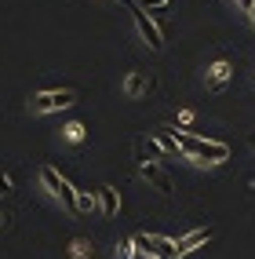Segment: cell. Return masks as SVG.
<instances>
[{
    "label": "cell",
    "instance_id": "cell-1",
    "mask_svg": "<svg viewBox=\"0 0 255 259\" xmlns=\"http://www.w3.org/2000/svg\"><path fill=\"white\" fill-rule=\"evenodd\" d=\"M172 135H175V143L182 150V157H190L197 164H223V161H230V146L226 143L200 139V135L186 132V128H172Z\"/></svg>",
    "mask_w": 255,
    "mask_h": 259
},
{
    "label": "cell",
    "instance_id": "cell-2",
    "mask_svg": "<svg viewBox=\"0 0 255 259\" xmlns=\"http://www.w3.org/2000/svg\"><path fill=\"white\" fill-rule=\"evenodd\" d=\"M131 245L139 255H153V259H179V248L172 237H161V234H135Z\"/></svg>",
    "mask_w": 255,
    "mask_h": 259
},
{
    "label": "cell",
    "instance_id": "cell-3",
    "mask_svg": "<svg viewBox=\"0 0 255 259\" xmlns=\"http://www.w3.org/2000/svg\"><path fill=\"white\" fill-rule=\"evenodd\" d=\"M121 4L131 11V19H135V29L142 33V40H146L153 51H161V48H164V33H161V26H157V22H153V15H146L139 4H135V0H121Z\"/></svg>",
    "mask_w": 255,
    "mask_h": 259
},
{
    "label": "cell",
    "instance_id": "cell-4",
    "mask_svg": "<svg viewBox=\"0 0 255 259\" xmlns=\"http://www.w3.org/2000/svg\"><path fill=\"white\" fill-rule=\"evenodd\" d=\"M40 183L51 190V197H59L70 212H77V190L70 186V179H62V176H59V168L44 164V168H40Z\"/></svg>",
    "mask_w": 255,
    "mask_h": 259
},
{
    "label": "cell",
    "instance_id": "cell-5",
    "mask_svg": "<svg viewBox=\"0 0 255 259\" xmlns=\"http://www.w3.org/2000/svg\"><path fill=\"white\" fill-rule=\"evenodd\" d=\"M73 102H77V92H70V88H55V92L33 95L29 106H33V113H55V110H70Z\"/></svg>",
    "mask_w": 255,
    "mask_h": 259
},
{
    "label": "cell",
    "instance_id": "cell-6",
    "mask_svg": "<svg viewBox=\"0 0 255 259\" xmlns=\"http://www.w3.org/2000/svg\"><path fill=\"white\" fill-rule=\"evenodd\" d=\"M139 176L157 190V194H164V197H172V190H175V183H172V176H168V171L157 164V161H142L139 164Z\"/></svg>",
    "mask_w": 255,
    "mask_h": 259
},
{
    "label": "cell",
    "instance_id": "cell-7",
    "mask_svg": "<svg viewBox=\"0 0 255 259\" xmlns=\"http://www.w3.org/2000/svg\"><path fill=\"white\" fill-rule=\"evenodd\" d=\"M212 227H197V230H190V234H186V237H179L175 241V248H179V255H186V252H193V248H200V245H208V241H212Z\"/></svg>",
    "mask_w": 255,
    "mask_h": 259
},
{
    "label": "cell",
    "instance_id": "cell-8",
    "mask_svg": "<svg viewBox=\"0 0 255 259\" xmlns=\"http://www.w3.org/2000/svg\"><path fill=\"white\" fill-rule=\"evenodd\" d=\"M230 77H233V66H230L226 59H219L212 70H208V88H212V92H223L226 84H230Z\"/></svg>",
    "mask_w": 255,
    "mask_h": 259
},
{
    "label": "cell",
    "instance_id": "cell-9",
    "mask_svg": "<svg viewBox=\"0 0 255 259\" xmlns=\"http://www.w3.org/2000/svg\"><path fill=\"white\" fill-rule=\"evenodd\" d=\"M98 208H102V215H106V219H113L117 212H121V197H117L113 186H102V190H98Z\"/></svg>",
    "mask_w": 255,
    "mask_h": 259
},
{
    "label": "cell",
    "instance_id": "cell-10",
    "mask_svg": "<svg viewBox=\"0 0 255 259\" xmlns=\"http://www.w3.org/2000/svg\"><path fill=\"white\" fill-rule=\"evenodd\" d=\"M153 139H157V146L164 150V157H182V150H179V143H175V135H172V128H157L153 132Z\"/></svg>",
    "mask_w": 255,
    "mask_h": 259
},
{
    "label": "cell",
    "instance_id": "cell-11",
    "mask_svg": "<svg viewBox=\"0 0 255 259\" xmlns=\"http://www.w3.org/2000/svg\"><path fill=\"white\" fill-rule=\"evenodd\" d=\"M98 208V194L91 190H77V212H95Z\"/></svg>",
    "mask_w": 255,
    "mask_h": 259
},
{
    "label": "cell",
    "instance_id": "cell-12",
    "mask_svg": "<svg viewBox=\"0 0 255 259\" xmlns=\"http://www.w3.org/2000/svg\"><path fill=\"white\" fill-rule=\"evenodd\" d=\"M168 4H172V0H139V8H142V11H153V22H157L161 15L168 11Z\"/></svg>",
    "mask_w": 255,
    "mask_h": 259
},
{
    "label": "cell",
    "instance_id": "cell-13",
    "mask_svg": "<svg viewBox=\"0 0 255 259\" xmlns=\"http://www.w3.org/2000/svg\"><path fill=\"white\" fill-rule=\"evenodd\" d=\"M91 252H95L91 241H84V237H77L73 245H70V255H73V259H91Z\"/></svg>",
    "mask_w": 255,
    "mask_h": 259
},
{
    "label": "cell",
    "instance_id": "cell-14",
    "mask_svg": "<svg viewBox=\"0 0 255 259\" xmlns=\"http://www.w3.org/2000/svg\"><path fill=\"white\" fill-rule=\"evenodd\" d=\"M146 92V77L142 73H131L128 77V95H142Z\"/></svg>",
    "mask_w": 255,
    "mask_h": 259
},
{
    "label": "cell",
    "instance_id": "cell-15",
    "mask_svg": "<svg viewBox=\"0 0 255 259\" xmlns=\"http://www.w3.org/2000/svg\"><path fill=\"white\" fill-rule=\"evenodd\" d=\"M66 139H70V143H84V124H77V120L66 124Z\"/></svg>",
    "mask_w": 255,
    "mask_h": 259
},
{
    "label": "cell",
    "instance_id": "cell-16",
    "mask_svg": "<svg viewBox=\"0 0 255 259\" xmlns=\"http://www.w3.org/2000/svg\"><path fill=\"white\" fill-rule=\"evenodd\" d=\"M117 259H135V245L128 241V245H117Z\"/></svg>",
    "mask_w": 255,
    "mask_h": 259
},
{
    "label": "cell",
    "instance_id": "cell-17",
    "mask_svg": "<svg viewBox=\"0 0 255 259\" xmlns=\"http://www.w3.org/2000/svg\"><path fill=\"white\" fill-rule=\"evenodd\" d=\"M193 124V110H179V128H190Z\"/></svg>",
    "mask_w": 255,
    "mask_h": 259
},
{
    "label": "cell",
    "instance_id": "cell-18",
    "mask_svg": "<svg viewBox=\"0 0 255 259\" xmlns=\"http://www.w3.org/2000/svg\"><path fill=\"white\" fill-rule=\"evenodd\" d=\"M4 194H11V176H4V171H0V197Z\"/></svg>",
    "mask_w": 255,
    "mask_h": 259
},
{
    "label": "cell",
    "instance_id": "cell-19",
    "mask_svg": "<svg viewBox=\"0 0 255 259\" xmlns=\"http://www.w3.org/2000/svg\"><path fill=\"white\" fill-rule=\"evenodd\" d=\"M237 4H241L244 11H251V4H255V0H237Z\"/></svg>",
    "mask_w": 255,
    "mask_h": 259
},
{
    "label": "cell",
    "instance_id": "cell-20",
    "mask_svg": "<svg viewBox=\"0 0 255 259\" xmlns=\"http://www.w3.org/2000/svg\"><path fill=\"white\" fill-rule=\"evenodd\" d=\"M8 227V212H0V230H4Z\"/></svg>",
    "mask_w": 255,
    "mask_h": 259
},
{
    "label": "cell",
    "instance_id": "cell-21",
    "mask_svg": "<svg viewBox=\"0 0 255 259\" xmlns=\"http://www.w3.org/2000/svg\"><path fill=\"white\" fill-rule=\"evenodd\" d=\"M248 15H251V29H255V4H251V11H248Z\"/></svg>",
    "mask_w": 255,
    "mask_h": 259
},
{
    "label": "cell",
    "instance_id": "cell-22",
    "mask_svg": "<svg viewBox=\"0 0 255 259\" xmlns=\"http://www.w3.org/2000/svg\"><path fill=\"white\" fill-rule=\"evenodd\" d=\"M248 143H251V146H255V135H251V139H248Z\"/></svg>",
    "mask_w": 255,
    "mask_h": 259
}]
</instances>
